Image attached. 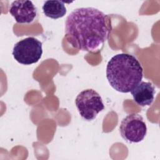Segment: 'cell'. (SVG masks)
<instances>
[{"mask_svg":"<svg viewBox=\"0 0 160 160\" xmlns=\"http://www.w3.org/2000/svg\"><path fill=\"white\" fill-rule=\"evenodd\" d=\"M111 31L109 17L94 8H79L66 18L65 34L68 41L79 50L96 52Z\"/></svg>","mask_w":160,"mask_h":160,"instance_id":"cell-1","label":"cell"},{"mask_svg":"<svg viewBox=\"0 0 160 160\" xmlns=\"http://www.w3.org/2000/svg\"><path fill=\"white\" fill-rule=\"evenodd\" d=\"M106 78L116 91L127 93L132 91L142 80L143 69L133 55L121 53L114 55L108 62Z\"/></svg>","mask_w":160,"mask_h":160,"instance_id":"cell-2","label":"cell"},{"mask_svg":"<svg viewBox=\"0 0 160 160\" xmlns=\"http://www.w3.org/2000/svg\"><path fill=\"white\" fill-rule=\"evenodd\" d=\"M75 104L81 116L87 121H92L104 109L99 94L92 89L80 92L75 99Z\"/></svg>","mask_w":160,"mask_h":160,"instance_id":"cell-3","label":"cell"},{"mask_svg":"<svg viewBox=\"0 0 160 160\" xmlns=\"http://www.w3.org/2000/svg\"><path fill=\"white\" fill-rule=\"evenodd\" d=\"M42 54V42L34 37H28L15 44L12 55L15 60L24 65L37 62Z\"/></svg>","mask_w":160,"mask_h":160,"instance_id":"cell-4","label":"cell"},{"mask_svg":"<svg viewBox=\"0 0 160 160\" xmlns=\"http://www.w3.org/2000/svg\"><path fill=\"white\" fill-rule=\"evenodd\" d=\"M119 131L121 137L129 142H139L145 138L147 126L143 118L138 114H131L121 122Z\"/></svg>","mask_w":160,"mask_h":160,"instance_id":"cell-5","label":"cell"},{"mask_svg":"<svg viewBox=\"0 0 160 160\" xmlns=\"http://www.w3.org/2000/svg\"><path fill=\"white\" fill-rule=\"evenodd\" d=\"M16 21L21 24L32 22L37 15V9L32 1L19 0L13 1L9 9Z\"/></svg>","mask_w":160,"mask_h":160,"instance_id":"cell-6","label":"cell"},{"mask_svg":"<svg viewBox=\"0 0 160 160\" xmlns=\"http://www.w3.org/2000/svg\"><path fill=\"white\" fill-rule=\"evenodd\" d=\"M155 92L154 85L145 81H141L131 91L134 101L142 107L150 106L152 103Z\"/></svg>","mask_w":160,"mask_h":160,"instance_id":"cell-7","label":"cell"},{"mask_svg":"<svg viewBox=\"0 0 160 160\" xmlns=\"http://www.w3.org/2000/svg\"><path fill=\"white\" fill-rule=\"evenodd\" d=\"M42 9L45 16L52 19L62 18L67 11L64 2L60 1H46Z\"/></svg>","mask_w":160,"mask_h":160,"instance_id":"cell-8","label":"cell"}]
</instances>
